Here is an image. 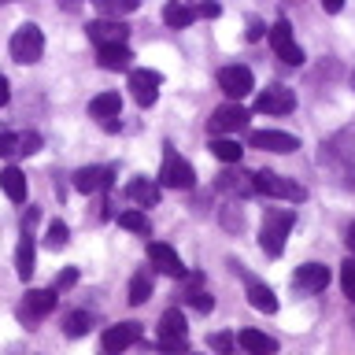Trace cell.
Listing matches in <instances>:
<instances>
[{
  "mask_svg": "<svg viewBox=\"0 0 355 355\" xmlns=\"http://www.w3.org/2000/svg\"><path fill=\"white\" fill-rule=\"evenodd\" d=\"M148 296H152V277L144 274V270H141V274H133V282H130V304H133V307H141Z\"/></svg>",
  "mask_w": 355,
  "mask_h": 355,
  "instance_id": "f1b7e54d",
  "label": "cell"
},
{
  "mask_svg": "<svg viewBox=\"0 0 355 355\" xmlns=\"http://www.w3.org/2000/svg\"><path fill=\"white\" fill-rule=\"evenodd\" d=\"M126 196L137 207H155V204H159V185L148 182V178H133V182L126 185Z\"/></svg>",
  "mask_w": 355,
  "mask_h": 355,
  "instance_id": "44dd1931",
  "label": "cell"
},
{
  "mask_svg": "<svg viewBox=\"0 0 355 355\" xmlns=\"http://www.w3.org/2000/svg\"><path fill=\"white\" fill-rule=\"evenodd\" d=\"M222 226L226 230H244V211L237 204H226L222 207Z\"/></svg>",
  "mask_w": 355,
  "mask_h": 355,
  "instance_id": "836d02e7",
  "label": "cell"
},
{
  "mask_svg": "<svg viewBox=\"0 0 355 355\" xmlns=\"http://www.w3.org/2000/svg\"><path fill=\"white\" fill-rule=\"evenodd\" d=\"M322 159L333 163V171L340 178H348V185H355V126H344L329 144H322Z\"/></svg>",
  "mask_w": 355,
  "mask_h": 355,
  "instance_id": "6da1fadb",
  "label": "cell"
},
{
  "mask_svg": "<svg viewBox=\"0 0 355 355\" xmlns=\"http://www.w3.org/2000/svg\"><path fill=\"white\" fill-rule=\"evenodd\" d=\"M270 44H274V52H277V60L288 63V67H300L304 63V52H300V44L293 37V26H288V19H277L274 26H270Z\"/></svg>",
  "mask_w": 355,
  "mask_h": 355,
  "instance_id": "8992f818",
  "label": "cell"
},
{
  "mask_svg": "<svg viewBox=\"0 0 355 355\" xmlns=\"http://www.w3.org/2000/svg\"><path fill=\"white\" fill-rule=\"evenodd\" d=\"M85 33H89V41H93L96 49H104V44H126L130 26L122 19H96V22L85 26Z\"/></svg>",
  "mask_w": 355,
  "mask_h": 355,
  "instance_id": "9c48e42d",
  "label": "cell"
},
{
  "mask_svg": "<svg viewBox=\"0 0 355 355\" xmlns=\"http://www.w3.org/2000/svg\"><path fill=\"white\" fill-rule=\"evenodd\" d=\"M211 133H237L248 126V111H244L241 104H222L215 115H211Z\"/></svg>",
  "mask_w": 355,
  "mask_h": 355,
  "instance_id": "5bb4252c",
  "label": "cell"
},
{
  "mask_svg": "<svg viewBox=\"0 0 355 355\" xmlns=\"http://www.w3.org/2000/svg\"><path fill=\"white\" fill-rule=\"evenodd\" d=\"M218 189H230V193H255L252 174H218Z\"/></svg>",
  "mask_w": 355,
  "mask_h": 355,
  "instance_id": "83f0119b",
  "label": "cell"
},
{
  "mask_svg": "<svg viewBox=\"0 0 355 355\" xmlns=\"http://www.w3.org/2000/svg\"><path fill=\"white\" fill-rule=\"evenodd\" d=\"M148 255H152V266H155L159 274H166V277H185V263L178 259V252L171 248V244H152Z\"/></svg>",
  "mask_w": 355,
  "mask_h": 355,
  "instance_id": "ac0fdd59",
  "label": "cell"
},
{
  "mask_svg": "<svg viewBox=\"0 0 355 355\" xmlns=\"http://www.w3.org/2000/svg\"><path fill=\"white\" fill-rule=\"evenodd\" d=\"M37 218H41V211H37V207H30L26 215H22V230L30 233V226H33V222H37Z\"/></svg>",
  "mask_w": 355,
  "mask_h": 355,
  "instance_id": "7bdbcfd3",
  "label": "cell"
},
{
  "mask_svg": "<svg viewBox=\"0 0 355 355\" xmlns=\"http://www.w3.org/2000/svg\"><path fill=\"white\" fill-rule=\"evenodd\" d=\"M237 344L248 355H274L277 352V340L266 337V333H259V329H241L237 333Z\"/></svg>",
  "mask_w": 355,
  "mask_h": 355,
  "instance_id": "d6986e66",
  "label": "cell"
},
{
  "mask_svg": "<svg viewBox=\"0 0 355 355\" xmlns=\"http://www.w3.org/2000/svg\"><path fill=\"white\" fill-rule=\"evenodd\" d=\"M93 4L104 11L107 19H119V15H130V11H137L141 0H93Z\"/></svg>",
  "mask_w": 355,
  "mask_h": 355,
  "instance_id": "f546056e",
  "label": "cell"
},
{
  "mask_svg": "<svg viewBox=\"0 0 355 355\" xmlns=\"http://www.w3.org/2000/svg\"><path fill=\"white\" fill-rule=\"evenodd\" d=\"M33 259H37V248H33V237L26 233V237L19 241V248H15V274L22 277V282H30V274H33Z\"/></svg>",
  "mask_w": 355,
  "mask_h": 355,
  "instance_id": "d4e9b609",
  "label": "cell"
},
{
  "mask_svg": "<svg viewBox=\"0 0 355 355\" xmlns=\"http://www.w3.org/2000/svg\"><path fill=\"white\" fill-rule=\"evenodd\" d=\"M255 107H259L263 115H288V111L296 107V93H293V89H285V85H270V89H263V93H259Z\"/></svg>",
  "mask_w": 355,
  "mask_h": 355,
  "instance_id": "7c38bea8",
  "label": "cell"
},
{
  "mask_svg": "<svg viewBox=\"0 0 355 355\" xmlns=\"http://www.w3.org/2000/svg\"><path fill=\"white\" fill-rule=\"evenodd\" d=\"M41 148V133H19V155H33Z\"/></svg>",
  "mask_w": 355,
  "mask_h": 355,
  "instance_id": "74e56055",
  "label": "cell"
},
{
  "mask_svg": "<svg viewBox=\"0 0 355 355\" xmlns=\"http://www.w3.org/2000/svg\"><path fill=\"white\" fill-rule=\"evenodd\" d=\"M322 8H326V11H329V15H337V11L344 8V0H322Z\"/></svg>",
  "mask_w": 355,
  "mask_h": 355,
  "instance_id": "f6af8a7d",
  "label": "cell"
},
{
  "mask_svg": "<svg viewBox=\"0 0 355 355\" xmlns=\"http://www.w3.org/2000/svg\"><path fill=\"white\" fill-rule=\"evenodd\" d=\"M41 52H44V33H41V26L26 22V26H19L15 33H11V60H15V63H37Z\"/></svg>",
  "mask_w": 355,
  "mask_h": 355,
  "instance_id": "277c9868",
  "label": "cell"
},
{
  "mask_svg": "<svg viewBox=\"0 0 355 355\" xmlns=\"http://www.w3.org/2000/svg\"><path fill=\"white\" fill-rule=\"evenodd\" d=\"M111 178H115V166H82L74 174V189L78 193H96V189H107Z\"/></svg>",
  "mask_w": 355,
  "mask_h": 355,
  "instance_id": "e0dca14e",
  "label": "cell"
},
{
  "mask_svg": "<svg viewBox=\"0 0 355 355\" xmlns=\"http://www.w3.org/2000/svg\"><path fill=\"white\" fill-rule=\"evenodd\" d=\"M326 285H329V270L322 263L296 266V274H293V288H296V293H322Z\"/></svg>",
  "mask_w": 355,
  "mask_h": 355,
  "instance_id": "4fadbf2b",
  "label": "cell"
},
{
  "mask_svg": "<svg viewBox=\"0 0 355 355\" xmlns=\"http://www.w3.org/2000/svg\"><path fill=\"white\" fill-rule=\"evenodd\" d=\"M193 19H196V8L182 4V0H174V4H166V8H163V22H166V26H174V30L189 26Z\"/></svg>",
  "mask_w": 355,
  "mask_h": 355,
  "instance_id": "484cf974",
  "label": "cell"
},
{
  "mask_svg": "<svg viewBox=\"0 0 355 355\" xmlns=\"http://www.w3.org/2000/svg\"><path fill=\"white\" fill-rule=\"evenodd\" d=\"M55 307V293L52 288H30L26 300L19 304V318L22 322H41L44 315H52Z\"/></svg>",
  "mask_w": 355,
  "mask_h": 355,
  "instance_id": "8fae6325",
  "label": "cell"
},
{
  "mask_svg": "<svg viewBox=\"0 0 355 355\" xmlns=\"http://www.w3.org/2000/svg\"><path fill=\"white\" fill-rule=\"evenodd\" d=\"M211 152H215L222 163H241V155H244V148H241L237 141H230V137H218V141H211Z\"/></svg>",
  "mask_w": 355,
  "mask_h": 355,
  "instance_id": "4316f807",
  "label": "cell"
},
{
  "mask_svg": "<svg viewBox=\"0 0 355 355\" xmlns=\"http://www.w3.org/2000/svg\"><path fill=\"white\" fill-rule=\"evenodd\" d=\"M89 329H93V315H89V311H74V315H67V337H85Z\"/></svg>",
  "mask_w": 355,
  "mask_h": 355,
  "instance_id": "4dcf8cb0",
  "label": "cell"
},
{
  "mask_svg": "<svg viewBox=\"0 0 355 355\" xmlns=\"http://www.w3.org/2000/svg\"><path fill=\"white\" fill-rule=\"evenodd\" d=\"M0 155H4V159H15L19 155V133H0Z\"/></svg>",
  "mask_w": 355,
  "mask_h": 355,
  "instance_id": "d590c367",
  "label": "cell"
},
{
  "mask_svg": "<svg viewBox=\"0 0 355 355\" xmlns=\"http://www.w3.org/2000/svg\"><path fill=\"white\" fill-rule=\"evenodd\" d=\"M159 85H163L159 71H130V89H133V100L141 107H152L159 100Z\"/></svg>",
  "mask_w": 355,
  "mask_h": 355,
  "instance_id": "30bf717a",
  "label": "cell"
},
{
  "mask_svg": "<svg viewBox=\"0 0 355 355\" xmlns=\"http://www.w3.org/2000/svg\"><path fill=\"white\" fill-rule=\"evenodd\" d=\"M119 226L130 230V233H148V218H144L141 211H122V215H119Z\"/></svg>",
  "mask_w": 355,
  "mask_h": 355,
  "instance_id": "1f68e13d",
  "label": "cell"
},
{
  "mask_svg": "<svg viewBox=\"0 0 355 355\" xmlns=\"http://www.w3.org/2000/svg\"><path fill=\"white\" fill-rule=\"evenodd\" d=\"M96 60H100L104 71H130L133 52L126 49V44H104V49H96Z\"/></svg>",
  "mask_w": 355,
  "mask_h": 355,
  "instance_id": "ffe728a7",
  "label": "cell"
},
{
  "mask_svg": "<svg viewBox=\"0 0 355 355\" xmlns=\"http://www.w3.org/2000/svg\"><path fill=\"white\" fill-rule=\"evenodd\" d=\"M137 340H141V322H119V326H111L104 333V352L119 355V352H126L130 344H137Z\"/></svg>",
  "mask_w": 355,
  "mask_h": 355,
  "instance_id": "9a60e30c",
  "label": "cell"
},
{
  "mask_svg": "<svg viewBox=\"0 0 355 355\" xmlns=\"http://www.w3.org/2000/svg\"><path fill=\"white\" fill-rule=\"evenodd\" d=\"M263 30H266L263 22H259V19H252V22H248V41H259V37H263Z\"/></svg>",
  "mask_w": 355,
  "mask_h": 355,
  "instance_id": "b9f144b4",
  "label": "cell"
},
{
  "mask_svg": "<svg viewBox=\"0 0 355 355\" xmlns=\"http://www.w3.org/2000/svg\"><path fill=\"white\" fill-rule=\"evenodd\" d=\"M67 241H71V230H67L63 222H52V226H49V237H44V244H49V248H63Z\"/></svg>",
  "mask_w": 355,
  "mask_h": 355,
  "instance_id": "d6a6232c",
  "label": "cell"
},
{
  "mask_svg": "<svg viewBox=\"0 0 355 355\" xmlns=\"http://www.w3.org/2000/svg\"><path fill=\"white\" fill-rule=\"evenodd\" d=\"M78 282V270H63L60 277H55V288H71Z\"/></svg>",
  "mask_w": 355,
  "mask_h": 355,
  "instance_id": "60d3db41",
  "label": "cell"
},
{
  "mask_svg": "<svg viewBox=\"0 0 355 355\" xmlns=\"http://www.w3.org/2000/svg\"><path fill=\"white\" fill-rule=\"evenodd\" d=\"M293 222H296V211H266V218H263V230H259V244H263V252L266 255H282L285 252V237H288V230H293Z\"/></svg>",
  "mask_w": 355,
  "mask_h": 355,
  "instance_id": "3957f363",
  "label": "cell"
},
{
  "mask_svg": "<svg viewBox=\"0 0 355 355\" xmlns=\"http://www.w3.org/2000/svg\"><path fill=\"white\" fill-rule=\"evenodd\" d=\"M0 189H4L8 200H15V204H22V200H26V178H22L19 166H8V171H0Z\"/></svg>",
  "mask_w": 355,
  "mask_h": 355,
  "instance_id": "cb8c5ba5",
  "label": "cell"
},
{
  "mask_svg": "<svg viewBox=\"0 0 355 355\" xmlns=\"http://www.w3.org/2000/svg\"><path fill=\"white\" fill-rule=\"evenodd\" d=\"M189 340V326H185V315L178 307L171 311H163V318H159V348L166 352H178L182 344Z\"/></svg>",
  "mask_w": 355,
  "mask_h": 355,
  "instance_id": "ba28073f",
  "label": "cell"
},
{
  "mask_svg": "<svg viewBox=\"0 0 355 355\" xmlns=\"http://www.w3.org/2000/svg\"><path fill=\"white\" fill-rule=\"evenodd\" d=\"M119 111H122V100H119V93H100V96L89 100V115L100 119V122L119 119Z\"/></svg>",
  "mask_w": 355,
  "mask_h": 355,
  "instance_id": "7402d4cb",
  "label": "cell"
},
{
  "mask_svg": "<svg viewBox=\"0 0 355 355\" xmlns=\"http://www.w3.org/2000/svg\"><path fill=\"white\" fill-rule=\"evenodd\" d=\"M60 4H63L67 11H78V4H82V0H60Z\"/></svg>",
  "mask_w": 355,
  "mask_h": 355,
  "instance_id": "7dc6e473",
  "label": "cell"
},
{
  "mask_svg": "<svg viewBox=\"0 0 355 355\" xmlns=\"http://www.w3.org/2000/svg\"><path fill=\"white\" fill-rule=\"evenodd\" d=\"M8 100H11V85H8V78H4V74H0V107H4V104H8Z\"/></svg>",
  "mask_w": 355,
  "mask_h": 355,
  "instance_id": "ee69618b",
  "label": "cell"
},
{
  "mask_svg": "<svg viewBox=\"0 0 355 355\" xmlns=\"http://www.w3.org/2000/svg\"><path fill=\"white\" fill-rule=\"evenodd\" d=\"M252 185L259 196H274V200H288V204H304L307 200V189L296 182V178H285V174H274V171H259L252 174Z\"/></svg>",
  "mask_w": 355,
  "mask_h": 355,
  "instance_id": "7a4b0ae2",
  "label": "cell"
},
{
  "mask_svg": "<svg viewBox=\"0 0 355 355\" xmlns=\"http://www.w3.org/2000/svg\"><path fill=\"white\" fill-rule=\"evenodd\" d=\"M248 144L252 148H266V152H296L300 148V141L293 133H282V130H252Z\"/></svg>",
  "mask_w": 355,
  "mask_h": 355,
  "instance_id": "2e32d148",
  "label": "cell"
},
{
  "mask_svg": "<svg viewBox=\"0 0 355 355\" xmlns=\"http://www.w3.org/2000/svg\"><path fill=\"white\" fill-rule=\"evenodd\" d=\"M218 11H222V8L215 4V0H204V4H200V8H196V15H204V19H215V15H218Z\"/></svg>",
  "mask_w": 355,
  "mask_h": 355,
  "instance_id": "ab89813d",
  "label": "cell"
},
{
  "mask_svg": "<svg viewBox=\"0 0 355 355\" xmlns=\"http://www.w3.org/2000/svg\"><path fill=\"white\" fill-rule=\"evenodd\" d=\"M0 4H11V0H0Z\"/></svg>",
  "mask_w": 355,
  "mask_h": 355,
  "instance_id": "681fc988",
  "label": "cell"
},
{
  "mask_svg": "<svg viewBox=\"0 0 355 355\" xmlns=\"http://www.w3.org/2000/svg\"><path fill=\"white\" fill-rule=\"evenodd\" d=\"M248 304L255 311H263V315H274L277 311V296L270 293V285L255 282V277H248Z\"/></svg>",
  "mask_w": 355,
  "mask_h": 355,
  "instance_id": "603a6c76",
  "label": "cell"
},
{
  "mask_svg": "<svg viewBox=\"0 0 355 355\" xmlns=\"http://www.w3.org/2000/svg\"><path fill=\"white\" fill-rule=\"evenodd\" d=\"M218 89L233 100V104H237L241 96H248L252 89H255V78H252L248 67H237V63H233V67H222V71H218Z\"/></svg>",
  "mask_w": 355,
  "mask_h": 355,
  "instance_id": "52a82bcc",
  "label": "cell"
},
{
  "mask_svg": "<svg viewBox=\"0 0 355 355\" xmlns=\"http://www.w3.org/2000/svg\"><path fill=\"white\" fill-rule=\"evenodd\" d=\"M352 89H355V74H352Z\"/></svg>",
  "mask_w": 355,
  "mask_h": 355,
  "instance_id": "c3c4849f",
  "label": "cell"
},
{
  "mask_svg": "<svg viewBox=\"0 0 355 355\" xmlns=\"http://www.w3.org/2000/svg\"><path fill=\"white\" fill-rule=\"evenodd\" d=\"M189 304H193L200 315H207V311L215 307V300H211V293H204V288H196V293H189Z\"/></svg>",
  "mask_w": 355,
  "mask_h": 355,
  "instance_id": "8d00e7d4",
  "label": "cell"
},
{
  "mask_svg": "<svg viewBox=\"0 0 355 355\" xmlns=\"http://www.w3.org/2000/svg\"><path fill=\"white\" fill-rule=\"evenodd\" d=\"M340 285H344V296L355 300V255L340 266Z\"/></svg>",
  "mask_w": 355,
  "mask_h": 355,
  "instance_id": "e575fe53",
  "label": "cell"
},
{
  "mask_svg": "<svg viewBox=\"0 0 355 355\" xmlns=\"http://www.w3.org/2000/svg\"><path fill=\"white\" fill-rule=\"evenodd\" d=\"M233 340H237L233 333H215V337H211V348L222 352V355H230L233 352Z\"/></svg>",
  "mask_w": 355,
  "mask_h": 355,
  "instance_id": "f35d334b",
  "label": "cell"
},
{
  "mask_svg": "<svg viewBox=\"0 0 355 355\" xmlns=\"http://www.w3.org/2000/svg\"><path fill=\"white\" fill-rule=\"evenodd\" d=\"M344 244H348V248L355 252V222H352V226H348V233H344Z\"/></svg>",
  "mask_w": 355,
  "mask_h": 355,
  "instance_id": "bcb514c9",
  "label": "cell"
},
{
  "mask_svg": "<svg viewBox=\"0 0 355 355\" xmlns=\"http://www.w3.org/2000/svg\"><path fill=\"white\" fill-rule=\"evenodd\" d=\"M159 185H166V189H193V185H196L193 166H189V163H185V159H182V155H178L174 148H166V152H163Z\"/></svg>",
  "mask_w": 355,
  "mask_h": 355,
  "instance_id": "5b68a950",
  "label": "cell"
}]
</instances>
